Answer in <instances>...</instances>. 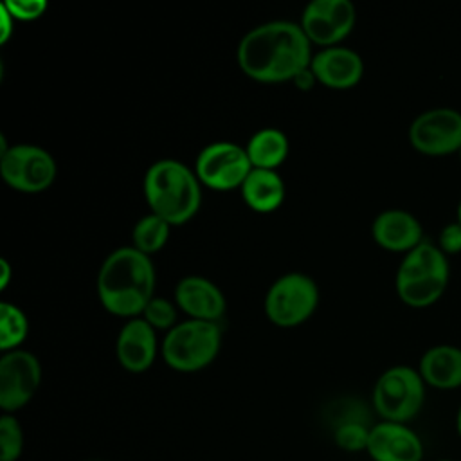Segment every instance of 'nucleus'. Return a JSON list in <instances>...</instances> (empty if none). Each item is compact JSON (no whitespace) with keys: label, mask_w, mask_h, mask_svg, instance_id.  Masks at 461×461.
Instances as JSON below:
<instances>
[{"label":"nucleus","mask_w":461,"mask_h":461,"mask_svg":"<svg viewBox=\"0 0 461 461\" xmlns=\"http://www.w3.org/2000/svg\"><path fill=\"white\" fill-rule=\"evenodd\" d=\"M312 43L299 23L272 20L240 40L236 59L245 76L259 83L292 81L312 63Z\"/></svg>","instance_id":"obj_1"},{"label":"nucleus","mask_w":461,"mask_h":461,"mask_svg":"<svg viewBox=\"0 0 461 461\" xmlns=\"http://www.w3.org/2000/svg\"><path fill=\"white\" fill-rule=\"evenodd\" d=\"M155 265L133 245L112 250L101 263L95 288L103 308L117 317H140L155 297Z\"/></svg>","instance_id":"obj_2"},{"label":"nucleus","mask_w":461,"mask_h":461,"mask_svg":"<svg viewBox=\"0 0 461 461\" xmlns=\"http://www.w3.org/2000/svg\"><path fill=\"white\" fill-rule=\"evenodd\" d=\"M144 198L149 212L171 225L189 221L202 203V182L194 169L176 158H158L144 173Z\"/></svg>","instance_id":"obj_3"},{"label":"nucleus","mask_w":461,"mask_h":461,"mask_svg":"<svg viewBox=\"0 0 461 461\" xmlns=\"http://www.w3.org/2000/svg\"><path fill=\"white\" fill-rule=\"evenodd\" d=\"M448 283V263L445 252L430 241H421L409 250L396 272V292L411 308L434 304Z\"/></svg>","instance_id":"obj_4"},{"label":"nucleus","mask_w":461,"mask_h":461,"mask_svg":"<svg viewBox=\"0 0 461 461\" xmlns=\"http://www.w3.org/2000/svg\"><path fill=\"white\" fill-rule=\"evenodd\" d=\"M220 322L185 319L166 331L160 355L164 362L182 373H194L212 364L221 348Z\"/></svg>","instance_id":"obj_5"},{"label":"nucleus","mask_w":461,"mask_h":461,"mask_svg":"<svg viewBox=\"0 0 461 461\" xmlns=\"http://www.w3.org/2000/svg\"><path fill=\"white\" fill-rule=\"evenodd\" d=\"M319 286L304 272H286L267 290L265 315L281 328H294L306 322L319 306Z\"/></svg>","instance_id":"obj_6"},{"label":"nucleus","mask_w":461,"mask_h":461,"mask_svg":"<svg viewBox=\"0 0 461 461\" xmlns=\"http://www.w3.org/2000/svg\"><path fill=\"white\" fill-rule=\"evenodd\" d=\"M420 371L407 366H394L380 375L373 389V405L385 421L403 423L414 418L425 400V387Z\"/></svg>","instance_id":"obj_7"},{"label":"nucleus","mask_w":461,"mask_h":461,"mask_svg":"<svg viewBox=\"0 0 461 461\" xmlns=\"http://www.w3.org/2000/svg\"><path fill=\"white\" fill-rule=\"evenodd\" d=\"M0 175L14 191L41 193L58 176L54 157L36 144H11L0 153Z\"/></svg>","instance_id":"obj_8"},{"label":"nucleus","mask_w":461,"mask_h":461,"mask_svg":"<svg viewBox=\"0 0 461 461\" xmlns=\"http://www.w3.org/2000/svg\"><path fill=\"white\" fill-rule=\"evenodd\" d=\"M252 171V162L245 146L230 140H216L200 149L194 173L202 185L214 191L240 189Z\"/></svg>","instance_id":"obj_9"},{"label":"nucleus","mask_w":461,"mask_h":461,"mask_svg":"<svg viewBox=\"0 0 461 461\" xmlns=\"http://www.w3.org/2000/svg\"><path fill=\"white\" fill-rule=\"evenodd\" d=\"M357 11L349 0H312L301 14V29L312 45L333 47L349 36Z\"/></svg>","instance_id":"obj_10"},{"label":"nucleus","mask_w":461,"mask_h":461,"mask_svg":"<svg viewBox=\"0 0 461 461\" xmlns=\"http://www.w3.org/2000/svg\"><path fill=\"white\" fill-rule=\"evenodd\" d=\"M41 382V364L27 349L5 351L0 358V407L5 412L31 402Z\"/></svg>","instance_id":"obj_11"},{"label":"nucleus","mask_w":461,"mask_h":461,"mask_svg":"<svg viewBox=\"0 0 461 461\" xmlns=\"http://www.w3.org/2000/svg\"><path fill=\"white\" fill-rule=\"evenodd\" d=\"M409 140L425 155H448L461 149V113L452 108H432L409 126Z\"/></svg>","instance_id":"obj_12"},{"label":"nucleus","mask_w":461,"mask_h":461,"mask_svg":"<svg viewBox=\"0 0 461 461\" xmlns=\"http://www.w3.org/2000/svg\"><path fill=\"white\" fill-rule=\"evenodd\" d=\"M310 68L317 83L333 88H353L364 76V61L358 52L344 45L324 47L312 56Z\"/></svg>","instance_id":"obj_13"},{"label":"nucleus","mask_w":461,"mask_h":461,"mask_svg":"<svg viewBox=\"0 0 461 461\" xmlns=\"http://www.w3.org/2000/svg\"><path fill=\"white\" fill-rule=\"evenodd\" d=\"M175 303L187 313V319L220 322L225 315L227 301L216 283L202 276H185L175 286Z\"/></svg>","instance_id":"obj_14"},{"label":"nucleus","mask_w":461,"mask_h":461,"mask_svg":"<svg viewBox=\"0 0 461 461\" xmlns=\"http://www.w3.org/2000/svg\"><path fill=\"white\" fill-rule=\"evenodd\" d=\"M158 353L157 330L142 317H133L124 322L115 340V355L119 364L130 373H142L151 367Z\"/></svg>","instance_id":"obj_15"},{"label":"nucleus","mask_w":461,"mask_h":461,"mask_svg":"<svg viewBox=\"0 0 461 461\" xmlns=\"http://www.w3.org/2000/svg\"><path fill=\"white\" fill-rule=\"evenodd\" d=\"M367 452L375 461H421L423 447L403 423L382 421L369 432Z\"/></svg>","instance_id":"obj_16"},{"label":"nucleus","mask_w":461,"mask_h":461,"mask_svg":"<svg viewBox=\"0 0 461 461\" xmlns=\"http://www.w3.org/2000/svg\"><path fill=\"white\" fill-rule=\"evenodd\" d=\"M375 241L391 252H409L418 247L421 238V225L407 211L402 209H389L380 212L371 227Z\"/></svg>","instance_id":"obj_17"},{"label":"nucleus","mask_w":461,"mask_h":461,"mask_svg":"<svg viewBox=\"0 0 461 461\" xmlns=\"http://www.w3.org/2000/svg\"><path fill=\"white\" fill-rule=\"evenodd\" d=\"M243 202L256 212H272L281 207L286 196V187L276 169L252 167L243 185L240 187Z\"/></svg>","instance_id":"obj_18"},{"label":"nucleus","mask_w":461,"mask_h":461,"mask_svg":"<svg viewBox=\"0 0 461 461\" xmlns=\"http://www.w3.org/2000/svg\"><path fill=\"white\" fill-rule=\"evenodd\" d=\"M420 375L425 384L438 389L461 385V349L456 346H434L420 360Z\"/></svg>","instance_id":"obj_19"},{"label":"nucleus","mask_w":461,"mask_h":461,"mask_svg":"<svg viewBox=\"0 0 461 461\" xmlns=\"http://www.w3.org/2000/svg\"><path fill=\"white\" fill-rule=\"evenodd\" d=\"M245 149L252 167L277 169L290 153V140L283 130L268 126L254 131Z\"/></svg>","instance_id":"obj_20"},{"label":"nucleus","mask_w":461,"mask_h":461,"mask_svg":"<svg viewBox=\"0 0 461 461\" xmlns=\"http://www.w3.org/2000/svg\"><path fill=\"white\" fill-rule=\"evenodd\" d=\"M171 223L155 212L140 216L131 229V245L140 252L151 256L164 249L171 234Z\"/></svg>","instance_id":"obj_21"},{"label":"nucleus","mask_w":461,"mask_h":461,"mask_svg":"<svg viewBox=\"0 0 461 461\" xmlns=\"http://www.w3.org/2000/svg\"><path fill=\"white\" fill-rule=\"evenodd\" d=\"M29 335V319L25 312L14 303H0V349L13 351L27 339Z\"/></svg>","instance_id":"obj_22"},{"label":"nucleus","mask_w":461,"mask_h":461,"mask_svg":"<svg viewBox=\"0 0 461 461\" xmlns=\"http://www.w3.org/2000/svg\"><path fill=\"white\" fill-rule=\"evenodd\" d=\"M373 427H369V421L355 420V421H344L333 427L335 443L349 452H357L362 448H367L369 432Z\"/></svg>","instance_id":"obj_23"},{"label":"nucleus","mask_w":461,"mask_h":461,"mask_svg":"<svg viewBox=\"0 0 461 461\" xmlns=\"http://www.w3.org/2000/svg\"><path fill=\"white\" fill-rule=\"evenodd\" d=\"M176 303H173L171 299L167 297H160V295H155L144 308L142 312V319L153 328V330H164V331H169L176 322Z\"/></svg>","instance_id":"obj_24"},{"label":"nucleus","mask_w":461,"mask_h":461,"mask_svg":"<svg viewBox=\"0 0 461 461\" xmlns=\"http://www.w3.org/2000/svg\"><path fill=\"white\" fill-rule=\"evenodd\" d=\"M23 448V434L18 420L5 412L0 418V461H16Z\"/></svg>","instance_id":"obj_25"},{"label":"nucleus","mask_w":461,"mask_h":461,"mask_svg":"<svg viewBox=\"0 0 461 461\" xmlns=\"http://www.w3.org/2000/svg\"><path fill=\"white\" fill-rule=\"evenodd\" d=\"M4 5L9 9L13 18L18 22L38 20L47 11L45 0H5Z\"/></svg>","instance_id":"obj_26"},{"label":"nucleus","mask_w":461,"mask_h":461,"mask_svg":"<svg viewBox=\"0 0 461 461\" xmlns=\"http://www.w3.org/2000/svg\"><path fill=\"white\" fill-rule=\"evenodd\" d=\"M445 254H456L461 252V223H448L443 227L439 234V245H438Z\"/></svg>","instance_id":"obj_27"},{"label":"nucleus","mask_w":461,"mask_h":461,"mask_svg":"<svg viewBox=\"0 0 461 461\" xmlns=\"http://www.w3.org/2000/svg\"><path fill=\"white\" fill-rule=\"evenodd\" d=\"M14 18L9 13V9L4 5V2L0 4V43H5L13 32H14Z\"/></svg>","instance_id":"obj_28"},{"label":"nucleus","mask_w":461,"mask_h":461,"mask_svg":"<svg viewBox=\"0 0 461 461\" xmlns=\"http://www.w3.org/2000/svg\"><path fill=\"white\" fill-rule=\"evenodd\" d=\"M292 83H294L299 90H310V88L317 83V79H315L312 68L308 67V68H304L303 72H299V74L292 79Z\"/></svg>","instance_id":"obj_29"},{"label":"nucleus","mask_w":461,"mask_h":461,"mask_svg":"<svg viewBox=\"0 0 461 461\" xmlns=\"http://www.w3.org/2000/svg\"><path fill=\"white\" fill-rule=\"evenodd\" d=\"M11 279V265L5 258H0V290H4L9 285Z\"/></svg>","instance_id":"obj_30"},{"label":"nucleus","mask_w":461,"mask_h":461,"mask_svg":"<svg viewBox=\"0 0 461 461\" xmlns=\"http://www.w3.org/2000/svg\"><path fill=\"white\" fill-rule=\"evenodd\" d=\"M457 430H459V436H461V409L457 412Z\"/></svg>","instance_id":"obj_31"},{"label":"nucleus","mask_w":461,"mask_h":461,"mask_svg":"<svg viewBox=\"0 0 461 461\" xmlns=\"http://www.w3.org/2000/svg\"><path fill=\"white\" fill-rule=\"evenodd\" d=\"M457 221L461 223V203H459V207H457Z\"/></svg>","instance_id":"obj_32"},{"label":"nucleus","mask_w":461,"mask_h":461,"mask_svg":"<svg viewBox=\"0 0 461 461\" xmlns=\"http://www.w3.org/2000/svg\"><path fill=\"white\" fill-rule=\"evenodd\" d=\"M459 158H461V149H459Z\"/></svg>","instance_id":"obj_33"},{"label":"nucleus","mask_w":461,"mask_h":461,"mask_svg":"<svg viewBox=\"0 0 461 461\" xmlns=\"http://www.w3.org/2000/svg\"><path fill=\"white\" fill-rule=\"evenodd\" d=\"M441 461H448V459H441Z\"/></svg>","instance_id":"obj_34"}]
</instances>
